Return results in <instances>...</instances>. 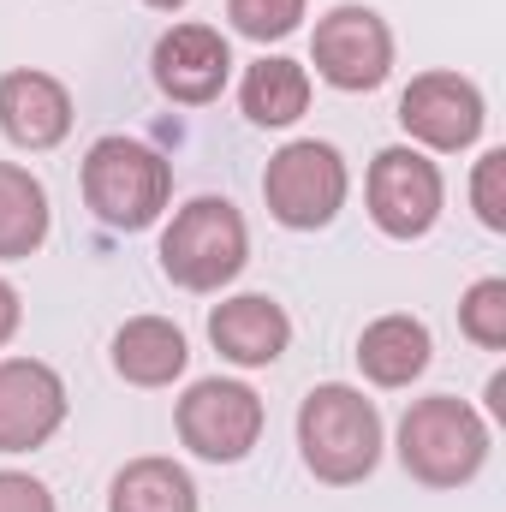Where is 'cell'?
Listing matches in <instances>:
<instances>
[{"label": "cell", "mask_w": 506, "mask_h": 512, "mask_svg": "<svg viewBox=\"0 0 506 512\" xmlns=\"http://www.w3.org/2000/svg\"><path fill=\"white\" fill-rule=\"evenodd\" d=\"M18 322H24V304H18V292H12V286L0 280V346H6L12 334H18Z\"/></svg>", "instance_id": "cell-23"}, {"label": "cell", "mask_w": 506, "mask_h": 512, "mask_svg": "<svg viewBox=\"0 0 506 512\" xmlns=\"http://www.w3.org/2000/svg\"><path fill=\"white\" fill-rule=\"evenodd\" d=\"M399 126L423 149H441V155L471 149L477 131H483V90L459 72H423L399 96Z\"/></svg>", "instance_id": "cell-9"}, {"label": "cell", "mask_w": 506, "mask_h": 512, "mask_svg": "<svg viewBox=\"0 0 506 512\" xmlns=\"http://www.w3.org/2000/svg\"><path fill=\"white\" fill-rule=\"evenodd\" d=\"M471 203H477V221H483L489 233H506V149H489V155L477 161Z\"/></svg>", "instance_id": "cell-21"}, {"label": "cell", "mask_w": 506, "mask_h": 512, "mask_svg": "<svg viewBox=\"0 0 506 512\" xmlns=\"http://www.w3.org/2000/svg\"><path fill=\"white\" fill-rule=\"evenodd\" d=\"M0 131L18 149H54L72 131V96L48 72H6L0 78Z\"/></svg>", "instance_id": "cell-12"}, {"label": "cell", "mask_w": 506, "mask_h": 512, "mask_svg": "<svg viewBox=\"0 0 506 512\" xmlns=\"http://www.w3.org/2000/svg\"><path fill=\"white\" fill-rule=\"evenodd\" d=\"M173 197V167L137 143V137H96L90 155H84V203L120 227V233H137L149 227Z\"/></svg>", "instance_id": "cell-4"}, {"label": "cell", "mask_w": 506, "mask_h": 512, "mask_svg": "<svg viewBox=\"0 0 506 512\" xmlns=\"http://www.w3.org/2000/svg\"><path fill=\"white\" fill-rule=\"evenodd\" d=\"M108 512H197V483L173 459H131L108 489Z\"/></svg>", "instance_id": "cell-17"}, {"label": "cell", "mask_w": 506, "mask_h": 512, "mask_svg": "<svg viewBox=\"0 0 506 512\" xmlns=\"http://www.w3.org/2000/svg\"><path fill=\"white\" fill-rule=\"evenodd\" d=\"M239 102H245V114H251L256 126H292L310 108V72L298 60H280V54L256 60L251 72H245Z\"/></svg>", "instance_id": "cell-18"}, {"label": "cell", "mask_w": 506, "mask_h": 512, "mask_svg": "<svg viewBox=\"0 0 506 512\" xmlns=\"http://www.w3.org/2000/svg\"><path fill=\"white\" fill-rule=\"evenodd\" d=\"M143 6H161V12H173V6H185V0H143Z\"/></svg>", "instance_id": "cell-25"}, {"label": "cell", "mask_w": 506, "mask_h": 512, "mask_svg": "<svg viewBox=\"0 0 506 512\" xmlns=\"http://www.w3.org/2000/svg\"><path fill=\"white\" fill-rule=\"evenodd\" d=\"M245 256H251V233L227 197H191L161 233V268L185 292H221L245 268Z\"/></svg>", "instance_id": "cell-3"}, {"label": "cell", "mask_w": 506, "mask_h": 512, "mask_svg": "<svg viewBox=\"0 0 506 512\" xmlns=\"http://www.w3.org/2000/svg\"><path fill=\"white\" fill-rule=\"evenodd\" d=\"M459 328H465L477 346L501 352L506 346V280H477V286L459 298Z\"/></svg>", "instance_id": "cell-19"}, {"label": "cell", "mask_w": 506, "mask_h": 512, "mask_svg": "<svg viewBox=\"0 0 506 512\" xmlns=\"http://www.w3.org/2000/svg\"><path fill=\"white\" fill-rule=\"evenodd\" d=\"M209 340H215L221 358H233V364H245V370H262V364H274V358L286 352L292 322H286V310H280L274 298L245 292V298L215 304V316H209Z\"/></svg>", "instance_id": "cell-13"}, {"label": "cell", "mask_w": 506, "mask_h": 512, "mask_svg": "<svg viewBox=\"0 0 506 512\" xmlns=\"http://www.w3.org/2000/svg\"><path fill=\"white\" fill-rule=\"evenodd\" d=\"M358 370L376 387H405L429 370V328L417 316H381L358 334Z\"/></svg>", "instance_id": "cell-14"}, {"label": "cell", "mask_w": 506, "mask_h": 512, "mask_svg": "<svg viewBox=\"0 0 506 512\" xmlns=\"http://www.w3.org/2000/svg\"><path fill=\"white\" fill-rule=\"evenodd\" d=\"M489 405H495V417H506V376L489 382Z\"/></svg>", "instance_id": "cell-24"}, {"label": "cell", "mask_w": 506, "mask_h": 512, "mask_svg": "<svg viewBox=\"0 0 506 512\" xmlns=\"http://www.w3.org/2000/svg\"><path fill=\"white\" fill-rule=\"evenodd\" d=\"M227 72H233V48L209 24H173L155 42V84H161V96H173L185 108L215 102L221 84H227Z\"/></svg>", "instance_id": "cell-11"}, {"label": "cell", "mask_w": 506, "mask_h": 512, "mask_svg": "<svg viewBox=\"0 0 506 512\" xmlns=\"http://www.w3.org/2000/svg\"><path fill=\"white\" fill-rule=\"evenodd\" d=\"M370 221L387 239H423L441 221V167L423 149H381L370 161Z\"/></svg>", "instance_id": "cell-7"}, {"label": "cell", "mask_w": 506, "mask_h": 512, "mask_svg": "<svg viewBox=\"0 0 506 512\" xmlns=\"http://www.w3.org/2000/svg\"><path fill=\"white\" fill-rule=\"evenodd\" d=\"M0 512H54V495L24 471H0Z\"/></svg>", "instance_id": "cell-22"}, {"label": "cell", "mask_w": 506, "mask_h": 512, "mask_svg": "<svg viewBox=\"0 0 506 512\" xmlns=\"http://www.w3.org/2000/svg\"><path fill=\"white\" fill-rule=\"evenodd\" d=\"M316 72L334 84V90H376L393 66V36L370 6H334L322 24H316Z\"/></svg>", "instance_id": "cell-8"}, {"label": "cell", "mask_w": 506, "mask_h": 512, "mask_svg": "<svg viewBox=\"0 0 506 512\" xmlns=\"http://www.w3.org/2000/svg\"><path fill=\"white\" fill-rule=\"evenodd\" d=\"M66 423V382L36 358L0 364V453H30Z\"/></svg>", "instance_id": "cell-10"}, {"label": "cell", "mask_w": 506, "mask_h": 512, "mask_svg": "<svg viewBox=\"0 0 506 512\" xmlns=\"http://www.w3.org/2000/svg\"><path fill=\"white\" fill-rule=\"evenodd\" d=\"M48 239V191L30 167H12L0 161V256L18 262V256L42 251Z\"/></svg>", "instance_id": "cell-16"}, {"label": "cell", "mask_w": 506, "mask_h": 512, "mask_svg": "<svg viewBox=\"0 0 506 512\" xmlns=\"http://www.w3.org/2000/svg\"><path fill=\"white\" fill-rule=\"evenodd\" d=\"M185 334L161 316H131L126 328L114 334V370L137 387H167L185 370Z\"/></svg>", "instance_id": "cell-15"}, {"label": "cell", "mask_w": 506, "mask_h": 512, "mask_svg": "<svg viewBox=\"0 0 506 512\" xmlns=\"http://www.w3.org/2000/svg\"><path fill=\"white\" fill-rule=\"evenodd\" d=\"M346 161L334 143H316V137H298L286 143L268 173H262V197H268V215L280 227H298V233H316L340 215L346 203Z\"/></svg>", "instance_id": "cell-5"}, {"label": "cell", "mask_w": 506, "mask_h": 512, "mask_svg": "<svg viewBox=\"0 0 506 512\" xmlns=\"http://www.w3.org/2000/svg\"><path fill=\"white\" fill-rule=\"evenodd\" d=\"M227 18H233L239 36H251V42H280V36L298 30L304 0H227Z\"/></svg>", "instance_id": "cell-20"}, {"label": "cell", "mask_w": 506, "mask_h": 512, "mask_svg": "<svg viewBox=\"0 0 506 512\" xmlns=\"http://www.w3.org/2000/svg\"><path fill=\"white\" fill-rule=\"evenodd\" d=\"M483 459H489V429H483V417L465 399L429 393V399H417L405 411V423H399V465L417 483L459 489V483H471L483 471Z\"/></svg>", "instance_id": "cell-2"}, {"label": "cell", "mask_w": 506, "mask_h": 512, "mask_svg": "<svg viewBox=\"0 0 506 512\" xmlns=\"http://www.w3.org/2000/svg\"><path fill=\"white\" fill-rule=\"evenodd\" d=\"M179 441L197 459L233 465L262 441V399L245 382H197L179 399Z\"/></svg>", "instance_id": "cell-6"}, {"label": "cell", "mask_w": 506, "mask_h": 512, "mask_svg": "<svg viewBox=\"0 0 506 512\" xmlns=\"http://www.w3.org/2000/svg\"><path fill=\"white\" fill-rule=\"evenodd\" d=\"M298 447H304V465L346 489V483H364L381 459V417L376 405L346 382H322L310 387V399L298 405Z\"/></svg>", "instance_id": "cell-1"}]
</instances>
